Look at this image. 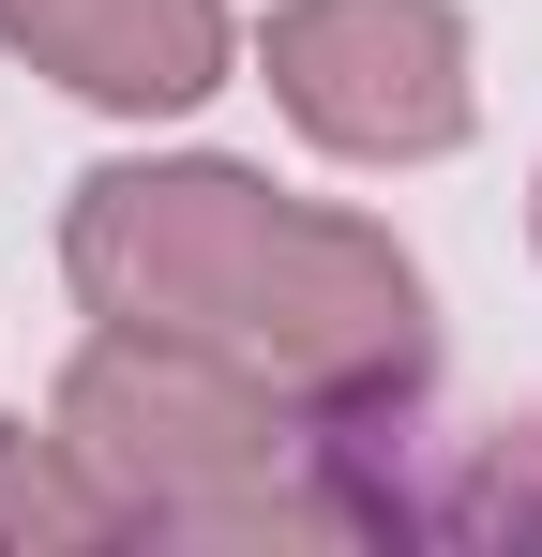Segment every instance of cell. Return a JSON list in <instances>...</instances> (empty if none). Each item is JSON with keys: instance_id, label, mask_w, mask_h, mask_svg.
Masks as SVG:
<instances>
[{"instance_id": "1", "label": "cell", "mask_w": 542, "mask_h": 557, "mask_svg": "<svg viewBox=\"0 0 542 557\" xmlns=\"http://www.w3.org/2000/svg\"><path fill=\"white\" fill-rule=\"evenodd\" d=\"M61 272L106 332L196 347L317 422H407L422 392V272L392 257V226L301 211L242 166H90Z\"/></svg>"}, {"instance_id": "2", "label": "cell", "mask_w": 542, "mask_h": 557, "mask_svg": "<svg viewBox=\"0 0 542 557\" xmlns=\"http://www.w3.org/2000/svg\"><path fill=\"white\" fill-rule=\"evenodd\" d=\"M271 91L347 166H422L467 136V15L452 0H286Z\"/></svg>"}, {"instance_id": "3", "label": "cell", "mask_w": 542, "mask_h": 557, "mask_svg": "<svg viewBox=\"0 0 542 557\" xmlns=\"http://www.w3.org/2000/svg\"><path fill=\"white\" fill-rule=\"evenodd\" d=\"M0 46H30L61 91L136 121L226 91V0H0Z\"/></svg>"}, {"instance_id": "4", "label": "cell", "mask_w": 542, "mask_h": 557, "mask_svg": "<svg viewBox=\"0 0 542 557\" xmlns=\"http://www.w3.org/2000/svg\"><path fill=\"white\" fill-rule=\"evenodd\" d=\"M407 528H467V543H542V422H497V453L467 482H422Z\"/></svg>"}]
</instances>
